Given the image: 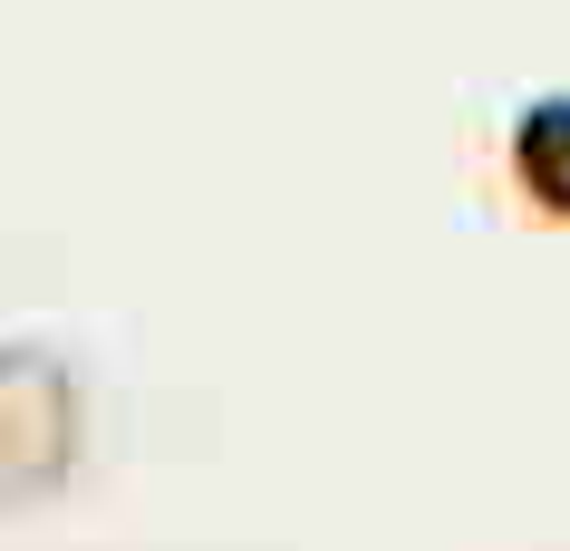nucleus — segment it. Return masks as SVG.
<instances>
[{"label":"nucleus","instance_id":"nucleus-1","mask_svg":"<svg viewBox=\"0 0 570 551\" xmlns=\"http://www.w3.org/2000/svg\"><path fill=\"white\" fill-rule=\"evenodd\" d=\"M512 184L541 223H570V88L512 117Z\"/></svg>","mask_w":570,"mask_h":551}]
</instances>
